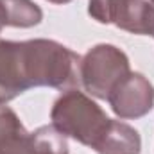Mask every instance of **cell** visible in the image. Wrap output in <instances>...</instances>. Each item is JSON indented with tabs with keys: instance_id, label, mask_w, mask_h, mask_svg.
Here are the masks:
<instances>
[{
	"instance_id": "1",
	"label": "cell",
	"mask_w": 154,
	"mask_h": 154,
	"mask_svg": "<svg viewBox=\"0 0 154 154\" xmlns=\"http://www.w3.org/2000/svg\"><path fill=\"white\" fill-rule=\"evenodd\" d=\"M20 65L27 90L48 86L66 91L81 84V56L54 39L20 41Z\"/></svg>"
},
{
	"instance_id": "2",
	"label": "cell",
	"mask_w": 154,
	"mask_h": 154,
	"mask_svg": "<svg viewBox=\"0 0 154 154\" xmlns=\"http://www.w3.org/2000/svg\"><path fill=\"white\" fill-rule=\"evenodd\" d=\"M50 120L66 138L93 149L111 118L84 91L72 88L56 99L50 109Z\"/></svg>"
},
{
	"instance_id": "3",
	"label": "cell",
	"mask_w": 154,
	"mask_h": 154,
	"mask_svg": "<svg viewBox=\"0 0 154 154\" xmlns=\"http://www.w3.org/2000/svg\"><path fill=\"white\" fill-rule=\"evenodd\" d=\"M127 54L109 43H99L91 47L79 65V77L82 88L95 99L108 100L111 90L129 74Z\"/></svg>"
},
{
	"instance_id": "4",
	"label": "cell",
	"mask_w": 154,
	"mask_h": 154,
	"mask_svg": "<svg viewBox=\"0 0 154 154\" xmlns=\"http://www.w3.org/2000/svg\"><path fill=\"white\" fill-rule=\"evenodd\" d=\"M108 102L118 118H142L154 106V86L140 72H129L111 90Z\"/></svg>"
},
{
	"instance_id": "5",
	"label": "cell",
	"mask_w": 154,
	"mask_h": 154,
	"mask_svg": "<svg viewBox=\"0 0 154 154\" xmlns=\"http://www.w3.org/2000/svg\"><path fill=\"white\" fill-rule=\"evenodd\" d=\"M111 23L131 34L154 36V2L111 0Z\"/></svg>"
},
{
	"instance_id": "6",
	"label": "cell",
	"mask_w": 154,
	"mask_h": 154,
	"mask_svg": "<svg viewBox=\"0 0 154 154\" xmlns=\"http://www.w3.org/2000/svg\"><path fill=\"white\" fill-rule=\"evenodd\" d=\"M27 91L20 66V41L0 39V104Z\"/></svg>"
},
{
	"instance_id": "7",
	"label": "cell",
	"mask_w": 154,
	"mask_h": 154,
	"mask_svg": "<svg viewBox=\"0 0 154 154\" xmlns=\"http://www.w3.org/2000/svg\"><path fill=\"white\" fill-rule=\"evenodd\" d=\"M93 151L97 154H140L142 138L133 125L122 120H109Z\"/></svg>"
},
{
	"instance_id": "8",
	"label": "cell",
	"mask_w": 154,
	"mask_h": 154,
	"mask_svg": "<svg viewBox=\"0 0 154 154\" xmlns=\"http://www.w3.org/2000/svg\"><path fill=\"white\" fill-rule=\"evenodd\" d=\"M0 154H34L31 133L9 106H0Z\"/></svg>"
},
{
	"instance_id": "9",
	"label": "cell",
	"mask_w": 154,
	"mask_h": 154,
	"mask_svg": "<svg viewBox=\"0 0 154 154\" xmlns=\"http://www.w3.org/2000/svg\"><path fill=\"white\" fill-rule=\"evenodd\" d=\"M5 11V25L29 29L43 20V11L32 0H0Z\"/></svg>"
},
{
	"instance_id": "10",
	"label": "cell",
	"mask_w": 154,
	"mask_h": 154,
	"mask_svg": "<svg viewBox=\"0 0 154 154\" xmlns=\"http://www.w3.org/2000/svg\"><path fill=\"white\" fill-rule=\"evenodd\" d=\"M32 138V152L34 154H68V138L54 125H41Z\"/></svg>"
},
{
	"instance_id": "11",
	"label": "cell",
	"mask_w": 154,
	"mask_h": 154,
	"mask_svg": "<svg viewBox=\"0 0 154 154\" xmlns=\"http://www.w3.org/2000/svg\"><path fill=\"white\" fill-rule=\"evenodd\" d=\"M88 13L99 23H111V0H88Z\"/></svg>"
},
{
	"instance_id": "12",
	"label": "cell",
	"mask_w": 154,
	"mask_h": 154,
	"mask_svg": "<svg viewBox=\"0 0 154 154\" xmlns=\"http://www.w3.org/2000/svg\"><path fill=\"white\" fill-rule=\"evenodd\" d=\"M4 27H5V11H4V5L0 2V32H2Z\"/></svg>"
},
{
	"instance_id": "13",
	"label": "cell",
	"mask_w": 154,
	"mask_h": 154,
	"mask_svg": "<svg viewBox=\"0 0 154 154\" xmlns=\"http://www.w3.org/2000/svg\"><path fill=\"white\" fill-rule=\"evenodd\" d=\"M48 2L57 4V5H63V4H68V2H72V0H48Z\"/></svg>"
},
{
	"instance_id": "14",
	"label": "cell",
	"mask_w": 154,
	"mask_h": 154,
	"mask_svg": "<svg viewBox=\"0 0 154 154\" xmlns=\"http://www.w3.org/2000/svg\"><path fill=\"white\" fill-rule=\"evenodd\" d=\"M152 2H154V0H152Z\"/></svg>"
},
{
	"instance_id": "15",
	"label": "cell",
	"mask_w": 154,
	"mask_h": 154,
	"mask_svg": "<svg viewBox=\"0 0 154 154\" xmlns=\"http://www.w3.org/2000/svg\"><path fill=\"white\" fill-rule=\"evenodd\" d=\"M152 38H154V36H152Z\"/></svg>"
}]
</instances>
